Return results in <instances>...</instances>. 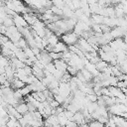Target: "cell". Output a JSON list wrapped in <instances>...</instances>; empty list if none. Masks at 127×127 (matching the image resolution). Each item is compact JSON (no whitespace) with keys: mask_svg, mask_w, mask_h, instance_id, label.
<instances>
[{"mask_svg":"<svg viewBox=\"0 0 127 127\" xmlns=\"http://www.w3.org/2000/svg\"><path fill=\"white\" fill-rule=\"evenodd\" d=\"M61 38H62L63 42H64L65 45L70 46V45L76 44L79 37H78L74 32L71 31V32H65V33H64V34L61 36Z\"/></svg>","mask_w":127,"mask_h":127,"instance_id":"obj_1","label":"cell"},{"mask_svg":"<svg viewBox=\"0 0 127 127\" xmlns=\"http://www.w3.org/2000/svg\"><path fill=\"white\" fill-rule=\"evenodd\" d=\"M53 63H54V64H55L56 69H59V70H61V71H65V70H66L67 64H66L63 59L54 60V61H53Z\"/></svg>","mask_w":127,"mask_h":127,"instance_id":"obj_2","label":"cell"},{"mask_svg":"<svg viewBox=\"0 0 127 127\" xmlns=\"http://www.w3.org/2000/svg\"><path fill=\"white\" fill-rule=\"evenodd\" d=\"M71 120H73L77 125H80L81 123H84V116L81 113V111L78 110V111H76V112L73 113V116H72Z\"/></svg>","mask_w":127,"mask_h":127,"instance_id":"obj_3","label":"cell"},{"mask_svg":"<svg viewBox=\"0 0 127 127\" xmlns=\"http://www.w3.org/2000/svg\"><path fill=\"white\" fill-rule=\"evenodd\" d=\"M66 50H67V45H65L64 42H61V41H59L54 46V49H53V51L56 52V53H63Z\"/></svg>","mask_w":127,"mask_h":127,"instance_id":"obj_4","label":"cell"},{"mask_svg":"<svg viewBox=\"0 0 127 127\" xmlns=\"http://www.w3.org/2000/svg\"><path fill=\"white\" fill-rule=\"evenodd\" d=\"M15 108H16V110H17L20 114H22V115H24L25 113L28 112V106H27V103H26L25 101L18 102L17 105L15 106Z\"/></svg>","mask_w":127,"mask_h":127,"instance_id":"obj_5","label":"cell"},{"mask_svg":"<svg viewBox=\"0 0 127 127\" xmlns=\"http://www.w3.org/2000/svg\"><path fill=\"white\" fill-rule=\"evenodd\" d=\"M94 65H95V68H96L98 71H102L106 66H108V65H109V64H108L107 62H105V61L99 60L96 64H94Z\"/></svg>","mask_w":127,"mask_h":127,"instance_id":"obj_6","label":"cell"},{"mask_svg":"<svg viewBox=\"0 0 127 127\" xmlns=\"http://www.w3.org/2000/svg\"><path fill=\"white\" fill-rule=\"evenodd\" d=\"M80 72L82 73V75L84 76V78H85V80L86 81H90V80H92V77H93V75H92V73L89 71V70H87L86 68H81L80 69Z\"/></svg>","mask_w":127,"mask_h":127,"instance_id":"obj_7","label":"cell"},{"mask_svg":"<svg viewBox=\"0 0 127 127\" xmlns=\"http://www.w3.org/2000/svg\"><path fill=\"white\" fill-rule=\"evenodd\" d=\"M47 39H48V44H50V45L53 46V47L59 42V37H58L56 34H54V33H53L50 37H48Z\"/></svg>","mask_w":127,"mask_h":127,"instance_id":"obj_8","label":"cell"},{"mask_svg":"<svg viewBox=\"0 0 127 127\" xmlns=\"http://www.w3.org/2000/svg\"><path fill=\"white\" fill-rule=\"evenodd\" d=\"M18 89H19L20 93H21L23 96H26V95H28V94H30V93H31V89L29 88L28 84H27V85H25V86H23V87H21V88H18Z\"/></svg>","mask_w":127,"mask_h":127,"instance_id":"obj_9","label":"cell"},{"mask_svg":"<svg viewBox=\"0 0 127 127\" xmlns=\"http://www.w3.org/2000/svg\"><path fill=\"white\" fill-rule=\"evenodd\" d=\"M66 71H67L71 76H74L78 70H77V68H76L75 66H73V65H67V66H66Z\"/></svg>","mask_w":127,"mask_h":127,"instance_id":"obj_10","label":"cell"},{"mask_svg":"<svg viewBox=\"0 0 127 127\" xmlns=\"http://www.w3.org/2000/svg\"><path fill=\"white\" fill-rule=\"evenodd\" d=\"M88 126H91V127H102V126H104L101 122H99L97 119L95 120V119H92L91 121H89L88 122V124H87Z\"/></svg>","mask_w":127,"mask_h":127,"instance_id":"obj_11","label":"cell"},{"mask_svg":"<svg viewBox=\"0 0 127 127\" xmlns=\"http://www.w3.org/2000/svg\"><path fill=\"white\" fill-rule=\"evenodd\" d=\"M49 55H50V57L52 58L53 61H54V60H58V59H62V57H63V53H56V52H54V51L50 52Z\"/></svg>","mask_w":127,"mask_h":127,"instance_id":"obj_12","label":"cell"},{"mask_svg":"<svg viewBox=\"0 0 127 127\" xmlns=\"http://www.w3.org/2000/svg\"><path fill=\"white\" fill-rule=\"evenodd\" d=\"M85 97L90 101V102H95L97 100V95L95 93H87L85 94Z\"/></svg>","mask_w":127,"mask_h":127,"instance_id":"obj_13","label":"cell"},{"mask_svg":"<svg viewBox=\"0 0 127 127\" xmlns=\"http://www.w3.org/2000/svg\"><path fill=\"white\" fill-rule=\"evenodd\" d=\"M99 27H100V30H101V33H107V32H110L111 28L105 24H99Z\"/></svg>","mask_w":127,"mask_h":127,"instance_id":"obj_14","label":"cell"},{"mask_svg":"<svg viewBox=\"0 0 127 127\" xmlns=\"http://www.w3.org/2000/svg\"><path fill=\"white\" fill-rule=\"evenodd\" d=\"M54 99H55V100H57L60 104H61V103H63V102H64V97H63V96H61L59 93L54 94Z\"/></svg>","mask_w":127,"mask_h":127,"instance_id":"obj_15","label":"cell"},{"mask_svg":"<svg viewBox=\"0 0 127 127\" xmlns=\"http://www.w3.org/2000/svg\"><path fill=\"white\" fill-rule=\"evenodd\" d=\"M59 105H60V103H59L57 100H55V99H53V100L50 101V106H51L52 108H56V107H58Z\"/></svg>","mask_w":127,"mask_h":127,"instance_id":"obj_16","label":"cell"},{"mask_svg":"<svg viewBox=\"0 0 127 127\" xmlns=\"http://www.w3.org/2000/svg\"><path fill=\"white\" fill-rule=\"evenodd\" d=\"M31 50H32V52H33V54L36 56V55H38V54H40V52H41V50L38 48V47H33V48H31Z\"/></svg>","mask_w":127,"mask_h":127,"instance_id":"obj_17","label":"cell"}]
</instances>
